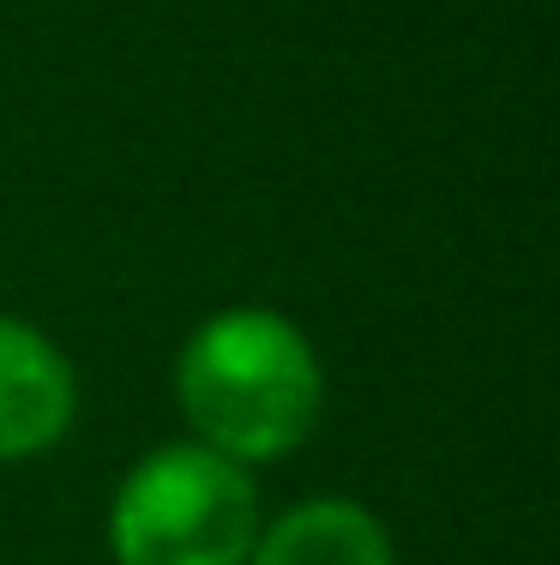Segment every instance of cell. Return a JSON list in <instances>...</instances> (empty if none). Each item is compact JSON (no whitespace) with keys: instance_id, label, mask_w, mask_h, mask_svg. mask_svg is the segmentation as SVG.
Segmentation results:
<instances>
[{"instance_id":"cell-4","label":"cell","mask_w":560,"mask_h":565,"mask_svg":"<svg viewBox=\"0 0 560 565\" xmlns=\"http://www.w3.org/2000/svg\"><path fill=\"white\" fill-rule=\"evenodd\" d=\"M247 565H392V542L356 500H308L253 535Z\"/></svg>"},{"instance_id":"cell-2","label":"cell","mask_w":560,"mask_h":565,"mask_svg":"<svg viewBox=\"0 0 560 565\" xmlns=\"http://www.w3.org/2000/svg\"><path fill=\"white\" fill-rule=\"evenodd\" d=\"M260 493L247 469L211 446H163L121 481L109 505L115 565H247Z\"/></svg>"},{"instance_id":"cell-1","label":"cell","mask_w":560,"mask_h":565,"mask_svg":"<svg viewBox=\"0 0 560 565\" xmlns=\"http://www.w3.org/2000/svg\"><path fill=\"white\" fill-rule=\"evenodd\" d=\"M176 397L199 446L230 463H272L308 439L326 380L314 343L265 307H230L187 338Z\"/></svg>"},{"instance_id":"cell-3","label":"cell","mask_w":560,"mask_h":565,"mask_svg":"<svg viewBox=\"0 0 560 565\" xmlns=\"http://www.w3.org/2000/svg\"><path fill=\"white\" fill-rule=\"evenodd\" d=\"M78 380L36 326L0 313V463L49 451L73 427Z\"/></svg>"}]
</instances>
